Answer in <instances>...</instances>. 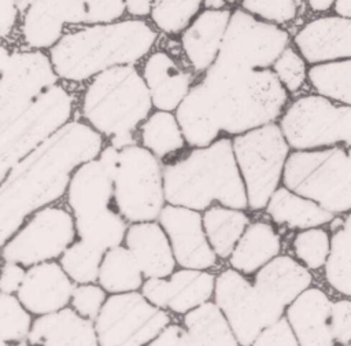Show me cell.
I'll list each match as a JSON object with an SVG mask.
<instances>
[{
    "label": "cell",
    "mask_w": 351,
    "mask_h": 346,
    "mask_svg": "<svg viewBox=\"0 0 351 346\" xmlns=\"http://www.w3.org/2000/svg\"><path fill=\"white\" fill-rule=\"evenodd\" d=\"M125 14V0H33L21 19V38L29 48L49 51L66 26L115 22Z\"/></svg>",
    "instance_id": "11"
},
{
    "label": "cell",
    "mask_w": 351,
    "mask_h": 346,
    "mask_svg": "<svg viewBox=\"0 0 351 346\" xmlns=\"http://www.w3.org/2000/svg\"><path fill=\"white\" fill-rule=\"evenodd\" d=\"M104 251L78 239L59 258V264L75 284L97 283Z\"/></svg>",
    "instance_id": "39"
},
{
    "label": "cell",
    "mask_w": 351,
    "mask_h": 346,
    "mask_svg": "<svg viewBox=\"0 0 351 346\" xmlns=\"http://www.w3.org/2000/svg\"><path fill=\"white\" fill-rule=\"evenodd\" d=\"M310 65L291 44L274 62L271 70L289 95H299L308 84Z\"/></svg>",
    "instance_id": "41"
},
{
    "label": "cell",
    "mask_w": 351,
    "mask_h": 346,
    "mask_svg": "<svg viewBox=\"0 0 351 346\" xmlns=\"http://www.w3.org/2000/svg\"><path fill=\"white\" fill-rule=\"evenodd\" d=\"M125 246L134 255L145 279L167 277L176 269L177 261L170 240L159 221L130 224Z\"/></svg>",
    "instance_id": "26"
},
{
    "label": "cell",
    "mask_w": 351,
    "mask_h": 346,
    "mask_svg": "<svg viewBox=\"0 0 351 346\" xmlns=\"http://www.w3.org/2000/svg\"><path fill=\"white\" fill-rule=\"evenodd\" d=\"M73 113L74 96L59 82L0 126V181L21 159L69 124Z\"/></svg>",
    "instance_id": "9"
},
{
    "label": "cell",
    "mask_w": 351,
    "mask_h": 346,
    "mask_svg": "<svg viewBox=\"0 0 351 346\" xmlns=\"http://www.w3.org/2000/svg\"><path fill=\"white\" fill-rule=\"evenodd\" d=\"M292 44L310 66L351 59V18L336 14L314 16L295 32Z\"/></svg>",
    "instance_id": "20"
},
{
    "label": "cell",
    "mask_w": 351,
    "mask_h": 346,
    "mask_svg": "<svg viewBox=\"0 0 351 346\" xmlns=\"http://www.w3.org/2000/svg\"><path fill=\"white\" fill-rule=\"evenodd\" d=\"M74 224L78 239L104 253L125 243L129 229L128 221L115 206L95 216L74 218Z\"/></svg>",
    "instance_id": "35"
},
{
    "label": "cell",
    "mask_w": 351,
    "mask_h": 346,
    "mask_svg": "<svg viewBox=\"0 0 351 346\" xmlns=\"http://www.w3.org/2000/svg\"><path fill=\"white\" fill-rule=\"evenodd\" d=\"M158 37L152 23L130 16L66 32L48 54L62 81L85 82L111 67L145 59Z\"/></svg>",
    "instance_id": "3"
},
{
    "label": "cell",
    "mask_w": 351,
    "mask_h": 346,
    "mask_svg": "<svg viewBox=\"0 0 351 346\" xmlns=\"http://www.w3.org/2000/svg\"><path fill=\"white\" fill-rule=\"evenodd\" d=\"M348 346H351V343H350V345H348Z\"/></svg>",
    "instance_id": "56"
},
{
    "label": "cell",
    "mask_w": 351,
    "mask_h": 346,
    "mask_svg": "<svg viewBox=\"0 0 351 346\" xmlns=\"http://www.w3.org/2000/svg\"><path fill=\"white\" fill-rule=\"evenodd\" d=\"M291 95L271 69L247 70L214 63L176 110L186 146L207 147L278 122Z\"/></svg>",
    "instance_id": "1"
},
{
    "label": "cell",
    "mask_w": 351,
    "mask_h": 346,
    "mask_svg": "<svg viewBox=\"0 0 351 346\" xmlns=\"http://www.w3.org/2000/svg\"><path fill=\"white\" fill-rule=\"evenodd\" d=\"M99 159L114 181V205L123 218L133 222L158 221L166 206L163 165L141 144L115 148L106 144Z\"/></svg>",
    "instance_id": "6"
},
{
    "label": "cell",
    "mask_w": 351,
    "mask_h": 346,
    "mask_svg": "<svg viewBox=\"0 0 351 346\" xmlns=\"http://www.w3.org/2000/svg\"><path fill=\"white\" fill-rule=\"evenodd\" d=\"M252 346H299L293 331L284 317L271 327L266 328Z\"/></svg>",
    "instance_id": "45"
},
{
    "label": "cell",
    "mask_w": 351,
    "mask_h": 346,
    "mask_svg": "<svg viewBox=\"0 0 351 346\" xmlns=\"http://www.w3.org/2000/svg\"><path fill=\"white\" fill-rule=\"evenodd\" d=\"M329 319L336 343L348 346L351 343V298L333 295Z\"/></svg>",
    "instance_id": "44"
},
{
    "label": "cell",
    "mask_w": 351,
    "mask_h": 346,
    "mask_svg": "<svg viewBox=\"0 0 351 346\" xmlns=\"http://www.w3.org/2000/svg\"><path fill=\"white\" fill-rule=\"evenodd\" d=\"M230 15V8H203L180 34L182 54L193 73L204 74L215 63Z\"/></svg>",
    "instance_id": "24"
},
{
    "label": "cell",
    "mask_w": 351,
    "mask_h": 346,
    "mask_svg": "<svg viewBox=\"0 0 351 346\" xmlns=\"http://www.w3.org/2000/svg\"><path fill=\"white\" fill-rule=\"evenodd\" d=\"M104 137L82 119H71L21 159L0 181V244L37 210L66 192L73 173L99 158Z\"/></svg>",
    "instance_id": "2"
},
{
    "label": "cell",
    "mask_w": 351,
    "mask_h": 346,
    "mask_svg": "<svg viewBox=\"0 0 351 346\" xmlns=\"http://www.w3.org/2000/svg\"><path fill=\"white\" fill-rule=\"evenodd\" d=\"M251 220L245 210L213 205L203 211V225L214 253L221 260H228Z\"/></svg>",
    "instance_id": "31"
},
{
    "label": "cell",
    "mask_w": 351,
    "mask_h": 346,
    "mask_svg": "<svg viewBox=\"0 0 351 346\" xmlns=\"http://www.w3.org/2000/svg\"><path fill=\"white\" fill-rule=\"evenodd\" d=\"M282 236L271 222L251 221L228 258L229 268L243 275H255L281 254Z\"/></svg>",
    "instance_id": "29"
},
{
    "label": "cell",
    "mask_w": 351,
    "mask_h": 346,
    "mask_svg": "<svg viewBox=\"0 0 351 346\" xmlns=\"http://www.w3.org/2000/svg\"><path fill=\"white\" fill-rule=\"evenodd\" d=\"M141 74L155 110L176 113L195 84L193 71L165 49H154L144 59Z\"/></svg>",
    "instance_id": "23"
},
{
    "label": "cell",
    "mask_w": 351,
    "mask_h": 346,
    "mask_svg": "<svg viewBox=\"0 0 351 346\" xmlns=\"http://www.w3.org/2000/svg\"><path fill=\"white\" fill-rule=\"evenodd\" d=\"M29 346H100L95 321L80 316L73 308L34 319Z\"/></svg>",
    "instance_id": "27"
},
{
    "label": "cell",
    "mask_w": 351,
    "mask_h": 346,
    "mask_svg": "<svg viewBox=\"0 0 351 346\" xmlns=\"http://www.w3.org/2000/svg\"><path fill=\"white\" fill-rule=\"evenodd\" d=\"M273 224L288 231H303L317 227H328L336 217L315 200L302 196L281 185L271 195L265 207Z\"/></svg>",
    "instance_id": "28"
},
{
    "label": "cell",
    "mask_w": 351,
    "mask_h": 346,
    "mask_svg": "<svg viewBox=\"0 0 351 346\" xmlns=\"http://www.w3.org/2000/svg\"><path fill=\"white\" fill-rule=\"evenodd\" d=\"M10 346H29L27 342H21V343H14V345H10Z\"/></svg>",
    "instance_id": "55"
},
{
    "label": "cell",
    "mask_w": 351,
    "mask_h": 346,
    "mask_svg": "<svg viewBox=\"0 0 351 346\" xmlns=\"http://www.w3.org/2000/svg\"><path fill=\"white\" fill-rule=\"evenodd\" d=\"M337 0H306L307 8L314 14H326L330 10L333 11V7Z\"/></svg>",
    "instance_id": "50"
},
{
    "label": "cell",
    "mask_w": 351,
    "mask_h": 346,
    "mask_svg": "<svg viewBox=\"0 0 351 346\" xmlns=\"http://www.w3.org/2000/svg\"><path fill=\"white\" fill-rule=\"evenodd\" d=\"M333 14L351 18V0H337L333 7Z\"/></svg>",
    "instance_id": "51"
},
{
    "label": "cell",
    "mask_w": 351,
    "mask_h": 346,
    "mask_svg": "<svg viewBox=\"0 0 351 346\" xmlns=\"http://www.w3.org/2000/svg\"><path fill=\"white\" fill-rule=\"evenodd\" d=\"M332 235L328 227L295 232L291 240L292 255L314 275L322 273L330 255Z\"/></svg>",
    "instance_id": "38"
},
{
    "label": "cell",
    "mask_w": 351,
    "mask_h": 346,
    "mask_svg": "<svg viewBox=\"0 0 351 346\" xmlns=\"http://www.w3.org/2000/svg\"><path fill=\"white\" fill-rule=\"evenodd\" d=\"M291 44L292 34L285 26L236 7L232 10L215 63L247 70L271 69Z\"/></svg>",
    "instance_id": "12"
},
{
    "label": "cell",
    "mask_w": 351,
    "mask_h": 346,
    "mask_svg": "<svg viewBox=\"0 0 351 346\" xmlns=\"http://www.w3.org/2000/svg\"><path fill=\"white\" fill-rule=\"evenodd\" d=\"M80 110L82 121L107 139L108 144L125 148L137 144L136 132L154 111V104L141 71L136 65H125L89 80Z\"/></svg>",
    "instance_id": "5"
},
{
    "label": "cell",
    "mask_w": 351,
    "mask_h": 346,
    "mask_svg": "<svg viewBox=\"0 0 351 346\" xmlns=\"http://www.w3.org/2000/svg\"><path fill=\"white\" fill-rule=\"evenodd\" d=\"M97 284L110 295L133 292L143 287L144 275L126 246L121 244L104 253Z\"/></svg>",
    "instance_id": "33"
},
{
    "label": "cell",
    "mask_w": 351,
    "mask_h": 346,
    "mask_svg": "<svg viewBox=\"0 0 351 346\" xmlns=\"http://www.w3.org/2000/svg\"><path fill=\"white\" fill-rule=\"evenodd\" d=\"M165 196L169 205L204 211L214 202L245 210V185L236 162L230 137L189 150L163 165Z\"/></svg>",
    "instance_id": "4"
},
{
    "label": "cell",
    "mask_w": 351,
    "mask_h": 346,
    "mask_svg": "<svg viewBox=\"0 0 351 346\" xmlns=\"http://www.w3.org/2000/svg\"><path fill=\"white\" fill-rule=\"evenodd\" d=\"M215 279L208 270L181 268L167 277L145 279L141 294L154 306L184 316L214 298Z\"/></svg>",
    "instance_id": "19"
},
{
    "label": "cell",
    "mask_w": 351,
    "mask_h": 346,
    "mask_svg": "<svg viewBox=\"0 0 351 346\" xmlns=\"http://www.w3.org/2000/svg\"><path fill=\"white\" fill-rule=\"evenodd\" d=\"M308 85L313 92L351 104V59L310 66Z\"/></svg>",
    "instance_id": "36"
},
{
    "label": "cell",
    "mask_w": 351,
    "mask_h": 346,
    "mask_svg": "<svg viewBox=\"0 0 351 346\" xmlns=\"http://www.w3.org/2000/svg\"><path fill=\"white\" fill-rule=\"evenodd\" d=\"M251 211L265 210L271 195L282 185L284 169L291 154L278 122L267 124L232 137Z\"/></svg>",
    "instance_id": "10"
},
{
    "label": "cell",
    "mask_w": 351,
    "mask_h": 346,
    "mask_svg": "<svg viewBox=\"0 0 351 346\" xmlns=\"http://www.w3.org/2000/svg\"><path fill=\"white\" fill-rule=\"evenodd\" d=\"M145 346H197L184 325L170 323Z\"/></svg>",
    "instance_id": "46"
},
{
    "label": "cell",
    "mask_w": 351,
    "mask_h": 346,
    "mask_svg": "<svg viewBox=\"0 0 351 346\" xmlns=\"http://www.w3.org/2000/svg\"><path fill=\"white\" fill-rule=\"evenodd\" d=\"M182 324L197 346H240L228 319L214 301L184 314Z\"/></svg>",
    "instance_id": "32"
},
{
    "label": "cell",
    "mask_w": 351,
    "mask_h": 346,
    "mask_svg": "<svg viewBox=\"0 0 351 346\" xmlns=\"http://www.w3.org/2000/svg\"><path fill=\"white\" fill-rule=\"evenodd\" d=\"M23 0H0V34L5 41L15 30L22 11Z\"/></svg>",
    "instance_id": "47"
},
{
    "label": "cell",
    "mask_w": 351,
    "mask_h": 346,
    "mask_svg": "<svg viewBox=\"0 0 351 346\" xmlns=\"http://www.w3.org/2000/svg\"><path fill=\"white\" fill-rule=\"evenodd\" d=\"M0 126L15 119L45 91L59 84L49 54L43 49L0 48Z\"/></svg>",
    "instance_id": "13"
},
{
    "label": "cell",
    "mask_w": 351,
    "mask_h": 346,
    "mask_svg": "<svg viewBox=\"0 0 351 346\" xmlns=\"http://www.w3.org/2000/svg\"><path fill=\"white\" fill-rule=\"evenodd\" d=\"M32 1H33V0H23V3H22V11H23V12H25V10L29 7V4H30ZM22 15H23V14H22Z\"/></svg>",
    "instance_id": "53"
},
{
    "label": "cell",
    "mask_w": 351,
    "mask_h": 346,
    "mask_svg": "<svg viewBox=\"0 0 351 346\" xmlns=\"http://www.w3.org/2000/svg\"><path fill=\"white\" fill-rule=\"evenodd\" d=\"M328 228L332 246L321 281L333 295L351 298V213L336 216Z\"/></svg>",
    "instance_id": "30"
},
{
    "label": "cell",
    "mask_w": 351,
    "mask_h": 346,
    "mask_svg": "<svg viewBox=\"0 0 351 346\" xmlns=\"http://www.w3.org/2000/svg\"><path fill=\"white\" fill-rule=\"evenodd\" d=\"M214 302L228 319L240 346H252L266 328L277 323L254 284L233 268L217 275Z\"/></svg>",
    "instance_id": "16"
},
{
    "label": "cell",
    "mask_w": 351,
    "mask_h": 346,
    "mask_svg": "<svg viewBox=\"0 0 351 346\" xmlns=\"http://www.w3.org/2000/svg\"><path fill=\"white\" fill-rule=\"evenodd\" d=\"M241 8L255 16L287 26L295 22L303 12L306 0H243Z\"/></svg>",
    "instance_id": "42"
},
{
    "label": "cell",
    "mask_w": 351,
    "mask_h": 346,
    "mask_svg": "<svg viewBox=\"0 0 351 346\" xmlns=\"http://www.w3.org/2000/svg\"><path fill=\"white\" fill-rule=\"evenodd\" d=\"M282 185L335 216L351 213V147L291 151Z\"/></svg>",
    "instance_id": "7"
},
{
    "label": "cell",
    "mask_w": 351,
    "mask_h": 346,
    "mask_svg": "<svg viewBox=\"0 0 351 346\" xmlns=\"http://www.w3.org/2000/svg\"><path fill=\"white\" fill-rule=\"evenodd\" d=\"M278 125L292 151L351 147V104L317 92L292 99Z\"/></svg>",
    "instance_id": "8"
},
{
    "label": "cell",
    "mask_w": 351,
    "mask_h": 346,
    "mask_svg": "<svg viewBox=\"0 0 351 346\" xmlns=\"http://www.w3.org/2000/svg\"><path fill=\"white\" fill-rule=\"evenodd\" d=\"M158 221L170 240L178 266L197 270L217 268L218 255L207 239L200 211L166 203Z\"/></svg>",
    "instance_id": "17"
},
{
    "label": "cell",
    "mask_w": 351,
    "mask_h": 346,
    "mask_svg": "<svg viewBox=\"0 0 351 346\" xmlns=\"http://www.w3.org/2000/svg\"><path fill=\"white\" fill-rule=\"evenodd\" d=\"M203 10V0H152L149 21L158 32L181 34Z\"/></svg>",
    "instance_id": "37"
},
{
    "label": "cell",
    "mask_w": 351,
    "mask_h": 346,
    "mask_svg": "<svg viewBox=\"0 0 351 346\" xmlns=\"http://www.w3.org/2000/svg\"><path fill=\"white\" fill-rule=\"evenodd\" d=\"M229 5H236V4H241L243 0H226Z\"/></svg>",
    "instance_id": "54"
},
{
    "label": "cell",
    "mask_w": 351,
    "mask_h": 346,
    "mask_svg": "<svg viewBox=\"0 0 351 346\" xmlns=\"http://www.w3.org/2000/svg\"><path fill=\"white\" fill-rule=\"evenodd\" d=\"M126 14L134 18H147L151 12L152 0H125Z\"/></svg>",
    "instance_id": "49"
},
{
    "label": "cell",
    "mask_w": 351,
    "mask_h": 346,
    "mask_svg": "<svg viewBox=\"0 0 351 346\" xmlns=\"http://www.w3.org/2000/svg\"><path fill=\"white\" fill-rule=\"evenodd\" d=\"M32 313L14 294H0V338L1 346L27 342L33 325Z\"/></svg>",
    "instance_id": "40"
},
{
    "label": "cell",
    "mask_w": 351,
    "mask_h": 346,
    "mask_svg": "<svg viewBox=\"0 0 351 346\" xmlns=\"http://www.w3.org/2000/svg\"><path fill=\"white\" fill-rule=\"evenodd\" d=\"M26 269L23 265L3 261V270L0 279V291L4 294H16L25 279Z\"/></svg>",
    "instance_id": "48"
},
{
    "label": "cell",
    "mask_w": 351,
    "mask_h": 346,
    "mask_svg": "<svg viewBox=\"0 0 351 346\" xmlns=\"http://www.w3.org/2000/svg\"><path fill=\"white\" fill-rule=\"evenodd\" d=\"M252 284L271 317L280 321L287 309L307 288L317 284V279L293 255L280 254L254 275Z\"/></svg>",
    "instance_id": "18"
},
{
    "label": "cell",
    "mask_w": 351,
    "mask_h": 346,
    "mask_svg": "<svg viewBox=\"0 0 351 346\" xmlns=\"http://www.w3.org/2000/svg\"><path fill=\"white\" fill-rule=\"evenodd\" d=\"M107 298V291L99 284H77L70 305L80 316L95 321Z\"/></svg>",
    "instance_id": "43"
},
{
    "label": "cell",
    "mask_w": 351,
    "mask_h": 346,
    "mask_svg": "<svg viewBox=\"0 0 351 346\" xmlns=\"http://www.w3.org/2000/svg\"><path fill=\"white\" fill-rule=\"evenodd\" d=\"M138 141L160 161L180 152L186 141L176 113L154 110L138 129Z\"/></svg>",
    "instance_id": "34"
},
{
    "label": "cell",
    "mask_w": 351,
    "mask_h": 346,
    "mask_svg": "<svg viewBox=\"0 0 351 346\" xmlns=\"http://www.w3.org/2000/svg\"><path fill=\"white\" fill-rule=\"evenodd\" d=\"M170 323L167 310L133 291L110 295L95 320V328L100 346H145Z\"/></svg>",
    "instance_id": "15"
},
{
    "label": "cell",
    "mask_w": 351,
    "mask_h": 346,
    "mask_svg": "<svg viewBox=\"0 0 351 346\" xmlns=\"http://www.w3.org/2000/svg\"><path fill=\"white\" fill-rule=\"evenodd\" d=\"M66 200L74 218L89 217L114 207V181L99 159L82 163L71 176Z\"/></svg>",
    "instance_id": "25"
},
{
    "label": "cell",
    "mask_w": 351,
    "mask_h": 346,
    "mask_svg": "<svg viewBox=\"0 0 351 346\" xmlns=\"http://www.w3.org/2000/svg\"><path fill=\"white\" fill-rule=\"evenodd\" d=\"M332 299L324 284H314L287 309L285 319L299 346H339L330 328Z\"/></svg>",
    "instance_id": "22"
},
{
    "label": "cell",
    "mask_w": 351,
    "mask_h": 346,
    "mask_svg": "<svg viewBox=\"0 0 351 346\" xmlns=\"http://www.w3.org/2000/svg\"><path fill=\"white\" fill-rule=\"evenodd\" d=\"M75 286L59 262L47 261L26 269L15 295L33 316L38 317L67 308Z\"/></svg>",
    "instance_id": "21"
},
{
    "label": "cell",
    "mask_w": 351,
    "mask_h": 346,
    "mask_svg": "<svg viewBox=\"0 0 351 346\" xmlns=\"http://www.w3.org/2000/svg\"><path fill=\"white\" fill-rule=\"evenodd\" d=\"M77 231L70 210L49 205L33 213L25 224L1 246L3 261L30 268L60 258L75 242Z\"/></svg>",
    "instance_id": "14"
},
{
    "label": "cell",
    "mask_w": 351,
    "mask_h": 346,
    "mask_svg": "<svg viewBox=\"0 0 351 346\" xmlns=\"http://www.w3.org/2000/svg\"><path fill=\"white\" fill-rule=\"evenodd\" d=\"M229 4L226 0H203V8L208 10H222L228 8Z\"/></svg>",
    "instance_id": "52"
}]
</instances>
